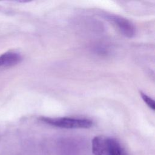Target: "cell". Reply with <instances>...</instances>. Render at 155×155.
<instances>
[{
	"label": "cell",
	"mask_w": 155,
	"mask_h": 155,
	"mask_svg": "<svg viewBox=\"0 0 155 155\" xmlns=\"http://www.w3.org/2000/svg\"><path fill=\"white\" fill-rule=\"evenodd\" d=\"M21 56L15 52H7L0 56V67H11L21 61Z\"/></svg>",
	"instance_id": "cell-5"
},
{
	"label": "cell",
	"mask_w": 155,
	"mask_h": 155,
	"mask_svg": "<svg viewBox=\"0 0 155 155\" xmlns=\"http://www.w3.org/2000/svg\"><path fill=\"white\" fill-rule=\"evenodd\" d=\"M108 18L125 37L131 38L134 36L136 28L130 21L117 15H110Z\"/></svg>",
	"instance_id": "cell-2"
},
{
	"label": "cell",
	"mask_w": 155,
	"mask_h": 155,
	"mask_svg": "<svg viewBox=\"0 0 155 155\" xmlns=\"http://www.w3.org/2000/svg\"><path fill=\"white\" fill-rule=\"evenodd\" d=\"M108 137L95 136L91 141V150L94 155H105Z\"/></svg>",
	"instance_id": "cell-4"
},
{
	"label": "cell",
	"mask_w": 155,
	"mask_h": 155,
	"mask_svg": "<svg viewBox=\"0 0 155 155\" xmlns=\"http://www.w3.org/2000/svg\"><path fill=\"white\" fill-rule=\"evenodd\" d=\"M105 155H130L119 140L108 137Z\"/></svg>",
	"instance_id": "cell-3"
},
{
	"label": "cell",
	"mask_w": 155,
	"mask_h": 155,
	"mask_svg": "<svg viewBox=\"0 0 155 155\" xmlns=\"http://www.w3.org/2000/svg\"><path fill=\"white\" fill-rule=\"evenodd\" d=\"M39 120L47 124L62 128H88L93 126L92 120L84 118L41 117Z\"/></svg>",
	"instance_id": "cell-1"
},
{
	"label": "cell",
	"mask_w": 155,
	"mask_h": 155,
	"mask_svg": "<svg viewBox=\"0 0 155 155\" xmlns=\"http://www.w3.org/2000/svg\"><path fill=\"white\" fill-rule=\"evenodd\" d=\"M140 94L141 96V97L142 98L143 101L145 102V103L147 104V105L153 110H154L155 108V104L154 101L153 99H152L151 97H150L148 96L145 94V93H142V91L140 92Z\"/></svg>",
	"instance_id": "cell-6"
}]
</instances>
